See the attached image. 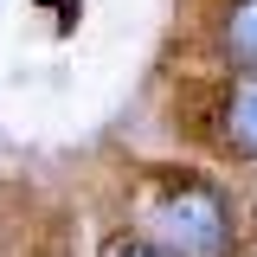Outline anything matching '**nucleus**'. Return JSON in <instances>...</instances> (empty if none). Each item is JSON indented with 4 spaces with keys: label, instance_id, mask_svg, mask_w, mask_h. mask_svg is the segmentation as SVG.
<instances>
[{
    "label": "nucleus",
    "instance_id": "1",
    "mask_svg": "<svg viewBox=\"0 0 257 257\" xmlns=\"http://www.w3.org/2000/svg\"><path fill=\"white\" fill-rule=\"evenodd\" d=\"M148 231L180 257H225V244H231V206H225V193L212 180L180 174V180L161 187L155 212H148Z\"/></svg>",
    "mask_w": 257,
    "mask_h": 257
},
{
    "label": "nucleus",
    "instance_id": "2",
    "mask_svg": "<svg viewBox=\"0 0 257 257\" xmlns=\"http://www.w3.org/2000/svg\"><path fill=\"white\" fill-rule=\"evenodd\" d=\"M219 142L231 155L257 161V64L225 84V96H219Z\"/></svg>",
    "mask_w": 257,
    "mask_h": 257
},
{
    "label": "nucleus",
    "instance_id": "3",
    "mask_svg": "<svg viewBox=\"0 0 257 257\" xmlns=\"http://www.w3.org/2000/svg\"><path fill=\"white\" fill-rule=\"evenodd\" d=\"M219 45L231 52V58L257 64V0H231L219 13Z\"/></svg>",
    "mask_w": 257,
    "mask_h": 257
},
{
    "label": "nucleus",
    "instance_id": "4",
    "mask_svg": "<svg viewBox=\"0 0 257 257\" xmlns=\"http://www.w3.org/2000/svg\"><path fill=\"white\" fill-rule=\"evenodd\" d=\"M103 257H180V251H167V244L148 238V231H116V238L103 244Z\"/></svg>",
    "mask_w": 257,
    "mask_h": 257
}]
</instances>
